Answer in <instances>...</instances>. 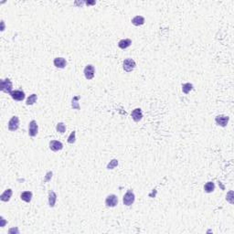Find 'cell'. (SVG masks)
<instances>
[{
    "mask_svg": "<svg viewBox=\"0 0 234 234\" xmlns=\"http://www.w3.org/2000/svg\"><path fill=\"white\" fill-rule=\"evenodd\" d=\"M135 68V61L133 59H125L123 61V70L126 73H131Z\"/></svg>",
    "mask_w": 234,
    "mask_h": 234,
    "instance_id": "4",
    "label": "cell"
},
{
    "mask_svg": "<svg viewBox=\"0 0 234 234\" xmlns=\"http://www.w3.org/2000/svg\"><path fill=\"white\" fill-rule=\"evenodd\" d=\"M53 63H54V65H55V67L60 68V69H63L67 65V61H66V60L64 58H56V59H54Z\"/></svg>",
    "mask_w": 234,
    "mask_h": 234,
    "instance_id": "12",
    "label": "cell"
},
{
    "mask_svg": "<svg viewBox=\"0 0 234 234\" xmlns=\"http://www.w3.org/2000/svg\"><path fill=\"white\" fill-rule=\"evenodd\" d=\"M117 166H118V160L113 159L112 161H110V163L107 165V169H114Z\"/></svg>",
    "mask_w": 234,
    "mask_h": 234,
    "instance_id": "23",
    "label": "cell"
},
{
    "mask_svg": "<svg viewBox=\"0 0 234 234\" xmlns=\"http://www.w3.org/2000/svg\"><path fill=\"white\" fill-rule=\"evenodd\" d=\"M132 44V40L130 39H124V40H121L119 42H118V46L120 49H127L128 47H130Z\"/></svg>",
    "mask_w": 234,
    "mask_h": 234,
    "instance_id": "14",
    "label": "cell"
},
{
    "mask_svg": "<svg viewBox=\"0 0 234 234\" xmlns=\"http://www.w3.org/2000/svg\"><path fill=\"white\" fill-rule=\"evenodd\" d=\"M132 23L135 26H142L145 23V17L142 16H135L132 19Z\"/></svg>",
    "mask_w": 234,
    "mask_h": 234,
    "instance_id": "16",
    "label": "cell"
},
{
    "mask_svg": "<svg viewBox=\"0 0 234 234\" xmlns=\"http://www.w3.org/2000/svg\"><path fill=\"white\" fill-rule=\"evenodd\" d=\"M57 200V195L54 191H49V205L50 208H53L55 206Z\"/></svg>",
    "mask_w": 234,
    "mask_h": 234,
    "instance_id": "13",
    "label": "cell"
},
{
    "mask_svg": "<svg viewBox=\"0 0 234 234\" xmlns=\"http://www.w3.org/2000/svg\"><path fill=\"white\" fill-rule=\"evenodd\" d=\"M94 73H95V68L93 65L89 64L84 68V75L87 80H92L94 77Z\"/></svg>",
    "mask_w": 234,
    "mask_h": 234,
    "instance_id": "5",
    "label": "cell"
},
{
    "mask_svg": "<svg viewBox=\"0 0 234 234\" xmlns=\"http://www.w3.org/2000/svg\"><path fill=\"white\" fill-rule=\"evenodd\" d=\"M19 127V118L17 116H13L8 122V129L12 132H15Z\"/></svg>",
    "mask_w": 234,
    "mask_h": 234,
    "instance_id": "3",
    "label": "cell"
},
{
    "mask_svg": "<svg viewBox=\"0 0 234 234\" xmlns=\"http://www.w3.org/2000/svg\"><path fill=\"white\" fill-rule=\"evenodd\" d=\"M0 221H1V224H0V226H1V227H4L5 224L7 223V221H5V219H4L3 217H1V220H0Z\"/></svg>",
    "mask_w": 234,
    "mask_h": 234,
    "instance_id": "26",
    "label": "cell"
},
{
    "mask_svg": "<svg viewBox=\"0 0 234 234\" xmlns=\"http://www.w3.org/2000/svg\"><path fill=\"white\" fill-rule=\"evenodd\" d=\"M132 118L135 122H139L142 120L143 118V113H142V110L140 109V108H136V109L133 110L132 114Z\"/></svg>",
    "mask_w": 234,
    "mask_h": 234,
    "instance_id": "11",
    "label": "cell"
},
{
    "mask_svg": "<svg viewBox=\"0 0 234 234\" xmlns=\"http://www.w3.org/2000/svg\"><path fill=\"white\" fill-rule=\"evenodd\" d=\"M81 98V96H75L73 98V101H71V107L73 108V109H76V110H80V105H79V102H78V100Z\"/></svg>",
    "mask_w": 234,
    "mask_h": 234,
    "instance_id": "19",
    "label": "cell"
},
{
    "mask_svg": "<svg viewBox=\"0 0 234 234\" xmlns=\"http://www.w3.org/2000/svg\"><path fill=\"white\" fill-rule=\"evenodd\" d=\"M56 130H57L59 133H61V134L65 133V131H66L65 124H64L63 123H59L57 124V126H56Z\"/></svg>",
    "mask_w": 234,
    "mask_h": 234,
    "instance_id": "22",
    "label": "cell"
},
{
    "mask_svg": "<svg viewBox=\"0 0 234 234\" xmlns=\"http://www.w3.org/2000/svg\"><path fill=\"white\" fill-rule=\"evenodd\" d=\"M192 89H193V85L191 83H184V84H182V92L185 94H188Z\"/></svg>",
    "mask_w": 234,
    "mask_h": 234,
    "instance_id": "20",
    "label": "cell"
},
{
    "mask_svg": "<svg viewBox=\"0 0 234 234\" xmlns=\"http://www.w3.org/2000/svg\"><path fill=\"white\" fill-rule=\"evenodd\" d=\"M117 203H118V197L116 195H114V194L109 195L105 199V205L107 207H111V208L115 207L117 205Z\"/></svg>",
    "mask_w": 234,
    "mask_h": 234,
    "instance_id": "6",
    "label": "cell"
},
{
    "mask_svg": "<svg viewBox=\"0 0 234 234\" xmlns=\"http://www.w3.org/2000/svg\"><path fill=\"white\" fill-rule=\"evenodd\" d=\"M11 97L16 100V101H19L21 102L25 99V93L23 91H19V90H16V91H13L10 93Z\"/></svg>",
    "mask_w": 234,
    "mask_h": 234,
    "instance_id": "10",
    "label": "cell"
},
{
    "mask_svg": "<svg viewBox=\"0 0 234 234\" xmlns=\"http://www.w3.org/2000/svg\"><path fill=\"white\" fill-rule=\"evenodd\" d=\"M75 138H76V131H73L70 133V136L68 137V143L69 144H73L75 143Z\"/></svg>",
    "mask_w": 234,
    "mask_h": 234,
    "instance_id": "24",
    "label": "cell"
},
{
    "mask_svg": "<svg viewBox=\"0 0 234 234\" xmlns=\"http://www.w3.org/2000/svg\"><path fill=\"white\" fill-rule=\"evenodd\" d=\"M13 84L12 81L9 79H5L1 81V91L6 93H11L12 92Z\"/></svg>",
    "mask_w": 234,
    "mask_h": 234,
    "instance_id": "2",
    "label": "cell"
},
{
    "mask_svg": "<svg viewBox=\"0 0 234 234\" xmlns=\"http://www.w3.org/2000/svg\"><path fill=\"white\" fill-rule=\"evenodd\" d=\"M135 196L133 190L129 189L126 193L124 194L123 201V204L125 206H131L135 202Z\"/></svg>",
    "mask_w": 234,
    "mask_h": 234,
    "instance_id": "1",
    "label": "cell"
},
{
    "mask_svg": "<svg viewBox=\"0 0 234 234\" xmlns=\"http://www.w3.org/2000/svg\"><path fill=\"white\" fill-rule=\"evenodd\" d=\"M38 131H39V126L37 124V122L32 120L29 123V125H28V135H29V136H31V137L36 136L38 134Z\"/></svg>",
    "mask_w": 234,
    "mask_h": 234,
    "instance_id": "7",
    "label": "cell"
},
{
    "mask_svg": "<svg viewBox=\"0 0 234 234\" xmlns=\"http://www.w3.org/2000/svg\"><path fill=\"white\" fill-rule=\"evenodd\" d=\"M46 176H46V178L44 179V182H46V181H49V178L52 176V172H48Z\"/></svg>",
    "mask_w": 234,
    "mask_h": 234,
    "instance_id": "25",
    "label": "cell"
},
{
    "mask_svg": "<svg viewBox=\"0 0 234 234\" xmlns=\"http://www.w3.org/2000/svg\"><path fill=\"white\" fill-rule=\"evenodd\" d=\"M11 196H12V189L8 188V189L5 190V192L0 196V200L4 202H7V201H9Z\"/></svg>",
    "mask_w": 234,
    "mask_h": 234,
    "instance_id": "15",
    "label": "cell"
},
{
    "mask_svg": "<svg viewBox=\"0 0 234 234\" xmlns=\"http://www.w3.org/2000/svg\"><path fill=\"white\" fill-rule=\"evenodd\" d=\"M37 99H38L37 94L33 93V94L29 95V97L27 99V102H26L27 105H32V104H34V103L36 102V101H37Z\"/></svg>",
    "mask_w": 234,
    "mask_h": 234,
    "instance_id": "21",
    "label": "cell"
},
{
    "mask_svg": "<svg viewBox=\"0 0 234 234\" xmlns=\"http://www.w3.org/2000/svg\"><path fill=\"white\" fill-rule=\"evenodd\" d=\"M214 189H215V185H214V183L211 182V181L206 183V185L204 186V190H205V192H207V193H211V192L214 191Z\"/></svg>",
    "mask_w": 234,
    "mask_h": 234,
    "instance_id": "18",
    "label": "cell"
},
{
    "mask_svg": "<svg viewBox=\"0 0 234 234\" xmlns=\"http://www.w3.org/2000/svg\"><path fill=\"white\" fill-rule=\"evenodd\" d=\"M229 120H230L229 116H226V115H223V114H220L215 118V121H216V123H217V124L221 125V126H222V127H225L228 124Z\"/></svg>",
    "mask_w": 234,
    "mask_h": 234,
    "instance_id": "8",
    "label": "cell"
},
{
    "mask_svg": "<svg viewBox=\"0 0 234 234\" xmlns=\"http://www.w3.org/2000/svg\"><path fill=\"white\" fill-rule=\"evenodd\" d=\"M21 200H24L25 202H30L32 200V192L31 191H25L23 193H21L20 195Z\"/></svg>",
    "mask_w": 234,
    "mask_h": 234,
    "instance_id": "17",
    "label": "cell"
},
{
    "mask_svg": "<svg viewBox=\"0 0 234 234\" xmlns=\"http://www.w3.org/2000/svg\"><path fill=\"white\" fill-rule=\"evenodd\" d=\"M49 148L54 152H57V151H60L63 148V145H62V143L60 142V141L52 140V141L49 142Z\"/></svg>",
    "mask_w": 234,
    "mask_h": 234,
    "instance_id": "9",
    "label": "cell"
}]
</instances>
